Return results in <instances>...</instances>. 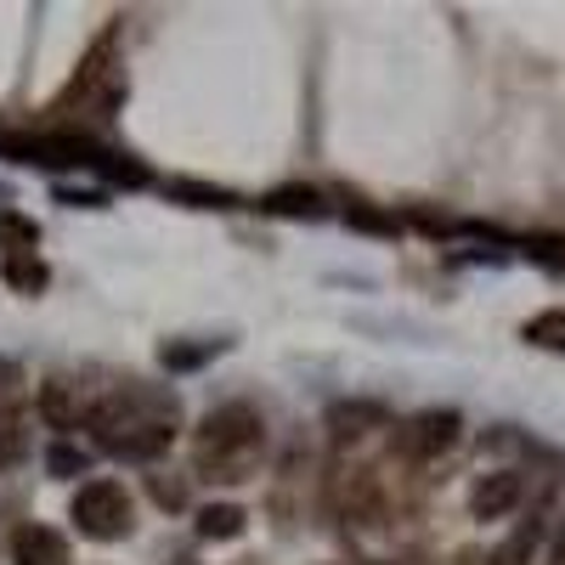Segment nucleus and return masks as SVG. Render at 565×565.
<instances>
[{
    "instance_id": "nucleus-6",
    "label": "nucleus",
    "mask_w": 565,
    "mask_h": 565,
    "mask_svg": "<svg viewBox=\"0 0 565 565\" xmlns=\"http://www.w3.org/2000/svg\"><path fill=\"white\" fill-rule=\"evenodd\" d=\"M385 424H391L385 402H334L328 407V436H334V447H356L362 436L385 430Z\"/></svg>"
},
{
    "instance_id": "nucleus-23",
    "label": "nucleus",
    "mask_w": 565,
    "mask_h": 565,
    "mask_svg": "<svg viewBox=\"0 0 565 565\" xmlns=\"http://www.w3.org/2000/svg\"><path fill=\"white\" fill-rule=\"evenodd\" d=\"M57 204H68V210H79V204H85V210H103L108 199H103V193H79V186H63Z\"/></svg>"
},
{
    "instance_id": "nucleus-12",
    "label": "nucleus",
    "mask_w": 565,
    "mask_h": 565,
    "mask_svg": "<svg viewBox=\"0 0 565 565\" xmlns=\"http://www.w3.org/2000/svg\"><path fill=\"white\" fill-rule=\"evenodd\" d=\"M537 543H543V521H537V514H532V521H521V526H514L487 559L492 565H532V554H537Z\"/></svg>"
},
{
    "instance_id": "nucleus-15",
    "label": "nucleus",
    "mask_w": 565,
    "mask_h": 565,
    "mask_svg": "<svg viewBox=\"0 0 565 565\" xmlns=\"http://www.w3.org/2000/svg\"><path fill=\"white\" fill-rule=\"evenodd\" d=\"M170 199L193 204V210H238L232 186H210V181H170Z\"/></svg>"
},
{
    "instance_id": "nucleus-3",
    "label": "nucleus",
    "mask_w": 565,
    "mask_h": 565,
    "mask_svg": "<svg viewBox=\"0 0 565 565\" xmlns=\"http://www.w3.org/2000/svg\"><path fill=\"white\" fill-rule=\"evenodd\" d=\"M125 103V63H119V29H103L90 40V52L79 57L68 90L52 103V114H74V119H90L103 125L114 119V108Z\"/></svg>"
},
{
    "instance_id": "nucleus-2",
    "label": "nucleus",
    "mask_w": 565,
    "mask_h": 565,
    "mask_svg": "<svg viewBox=\"0 0 565 565\" xmlns=\"http://www.w3.org/2000/svg\"><path fill=\"white\" fill-rule=\"evenodd\" d=\"M193 458H199V476L204 481H249L260 458H266V418L249 407V402H226L215 407L204 424H199V441H193Z\"/></svg>"
},
{
    "instance_id": "nucleus-19",
    "label": "nucleus",
    "mask_w": 565,
    "mask_h": 565,
    "mask_svg": "<svg viewBox=\"0 0 565 565\" xmlns=\"http://www.w3.org/2000/svg\"><path fill=\"white\" fill-rule=\"evenodd\" d=\"M345 226H356V232H373V238H396V232H402V221H396V215L373 210V204H345Z\"/></svg>"
},
{
    "instance_id": "nucleus-20",
    "label": "nucleus",
    "mask_w": 565,
    "mask_h": 565,
    "mask_svg": "<svg viewBox=\"0 0 565 565\" xmlns=\"http://www.w3.org/2000/svg\"><path fill=\"white\" fill-rule=\"evenodd\" d=\"M85 463H90V458H85L79 447H68V441H57L52 452H45V469H52L57 481H74V476H85Z\"/></svg>"
},
{
    "instance_id": "nucleus-14",
    "label": "nucleus",
    "mask_w": 565,
    "mask_h": 565,
    "mask_svg": "<svg viewBox=\"0 0 565 565\" xmlns=\"http://www.w3.org/2000/svg\"><path fill=\"white\" fill-rule=\"evenodd\" d=\"M29 380H23V367L18 362H7L0 356V430H7V424H18V413L29 407Z\"/></svg>"
},
{
    "instance_id": "nucleus-21",
    "label": "nucleus",
    "mask_w": 565,
    "mask_h": 565,
    "mask_svg": "<svg viewBox=\"0 0 565 565\" xmlns=\"http://www.w3.org/2000/svg\"><path fill=\"white\" fill-rule=\"evenodd\" d=\"M148 492H153L159 509H186V487L170 481V476H148Z\"/></svg>"
},
{
    "instance_id": "nucleus-8",
    "label": "nucleus",
    "mask_w": 565,
    "mask_h": 565,
    "mask_svg": "<svg viewBox=\"0 0 565 565\" xmlns=\"http://www.w3.org/2000/svg\"><path fill=\"white\" fill-rule=\"evenodd\" d=\"M34 407H40V418L52 424V430H74L79 418H90V407H85V396H79V385L74 380H45L40 385V396H34Z\"/></svg>"
},
{
    "instance_id": "nucleus-18",
    "label": "nucleus",
    "mask_w": 565,
    "mask_h": 565,
    "mask_svg": "<svg viewBox=\"0 0 565 565\" xmlns=\"http://www.w3.org/2000/svg\"><path fill=\"white\" fill-rule=\"evenodd\" d=\"M526 340L537 345V351H565V311L554 306V311H537L532 322H526Z\"/></svg>"
},
{
    "instance_id": "nucleus-9",
    "label": "nucleus",
    "mask_w": 565,
    "mask_h": 565,
    "mask_svg": "<svg viewBox=\"0 0 565 565\" xmlns=\"http://www.w3.org/2000/svg\"><path fill=\"white\" fill-rule=\"evenodd\" d=\"M12 565H68L63 532L40 526V521H23V526L12 532Z\"/></svg>"
},
{
    "instance_id": "nucleus-24",
    "label": "nucleus",
    "mask_w": 565,
    "mask_h": 565,
    "mask_svg": "<svg viewBox=\"0 0 565 565\" xmlns=\"http://www.w3.org/2000/svg\"><path fill=\"white\" fill-rule=\"evenodd\" d=\"M458 565H492V559H487L481 548H463V554H458Z\"/></svg>"
},
{
    "instance_id": "nucleus-10",
    "label": "nucleus",
    "mask_w": 565,
    "mask_h": 565,
    "mask_svg": "<svg viewBox=\"0 0 565 565\" xmlns=\"http://www.w3.org/2000/svg\"><path fill=\"white\" fill-rule=\"evenodd\" d=\"M260 210L266 215H289V221H317L322 215V193L306 181H282L271 193H260Z\"/></svg>"
},
{
    "instance_id": "nucleus-7",
    "label": "nucleus",
    "mask_w": 565,
    "mask_h": 565,
    "mask_svg": "<svg viewBox=\"0 0 565 565\" xmlns=\"http://www.w3.org/2000/svg\"><path fill=\"white\" fill-rule=\"evenodd\" d=\"M521 498H526V481L514 476V469H492V476H481L476 492H469V514H476V521H503Z\"/></svg>"
},
{
    "instance_id": "nucleus-4",
    "label": "nucleus",
    "mask_w": 565,
    "mask_h": 565,
    "mask_svg": "<svg viewBox=\"0 0 565 565\" xmlns=\"http://www.w3.org/2000/svg\"><path fill=\"white\" fill-rule=\"evenodd\" d=\"M68 521H74L79 537H90V543H119V537H130V526H136V503H130L125 481L97 476V481H85V487L74 492Z\"/></svg>"
},
{
    "instance_id": "nucleus-5",
    "label": "nucleus",
    "mask_w": 565,
    "mask_h": 565,
    "mask_svg": "<svg viewBox=\"0 0 565 565\" xmlns=\"http://www.w3.org/2000/svg\"><path fill=\"white\" fill-rule=\"evenodd\" d=\"M458 436H463V418H458L452 407H424V413H413L407 424H396V452H402L407 463H430V458L452 452Z\"/></svg>"
},
{
    "instance_id": "nucleus-1",
    "label": "nucleus",
    "mask_w": 565,
    "mask_h": 565,
    "mask_svg": "<svg viewBox=\"0 0 565 565\" xmlns=\"http://www.w3.org/2000/svg\"><path fill=\"white\" fill-rule=\"evenodd\" d=\"M175 396L170 391H148V385H125L114 396H103L90 407V430L97 441L114 452V458H130V463H153L159 452H170L175 441Z\"/></svg>"
},
{
    "instance_id": "nucleus-16",
    "label": "nucleus",
    "mask_w": 565,
    "mask_h": 565,
    "mask_svg": "<svg viewBox=\"0 0 565 565\" xmlns=\"http://www.w3.org/2000/svg\"><path fill=\"white\" fill-rule=\"evenodd\" d=\"M215 351H221V340H199V345H186V340H164V345H159V362H164L170 373H193V367H204Z\"/></svg>"
},
{
    "instance_id": "nucleus-22",
    "label": "nucleus",
    "mask_w": 565,
    "mask_h": 565,
    "mask_svg": "<svg viewBox=\"0 0 565 565\" xmlns=\"http://www.w3.org/2000/svg\"><path fill=\"white\" fill-rule=\"evenodd\" d=\"M18 458H23V430H18V424H7V430H0V469L18 463Z\"/></svg>"
},
{
    "instance_id": "nucleus-11",
    "label": "nucleus",
    "mask_w": 565,
    "mask_h": 565,
    "mask_svg": "<svg viewBox=\"0 0 565 565\" xmlns=\"http://www.w3.org/2000/svg\"><path fill=\"white\" fill-rule=\"evenodd\" d=\"M244 526H249V514L238 503H204L193 532H199V543H232V537H244Z\"/></svg>"
},
{
    "instance_id": "nucleus-17",
    "label": "nucleus",
    "mask_w": 565,
    "mask_h": 565,
    "mask_svg": "<svg viewBox=\"0 0 565 565\" xmlns=\"http://www.w3.org/2000/svg\"><path fill=\"white\" fill-rule=\"evenodd\" d=\"M0 249L7 255H34L40 249V226L18 210H0Z\"/></svg>"
},
{
    "instance_id": "nucleus-13",
    "label": "nucleus",
    "mask_w": 565,
    "mask_h": 565,
    "mask_svg": "<svg viewBox=\"0 0 565 565\" xmlns=\"http://www.w3.org/2000/svg\"><path fill=\"white\" fill-rule=\"evenodd\" d=\"M0 282L18 289V295H40L45 282H52V271H45L40 255H7V260H0Z\"/></svg>"
},
{
    "instance_id": "nucleus-25",
    "label": "nucleus",
    "mask_w": 565,
    "mask_h": 565,
    "mask_svg": "<svg viewBox=\"0 0 565 565\" xmlns=\"http://www.w3.org/2000/svg\"><path fill=\"white\" fill-rule=\"evenodd\" d=\"M170 565H193V559H186V554H175V559H170Z\"/></svg>"
}]
</instances>
